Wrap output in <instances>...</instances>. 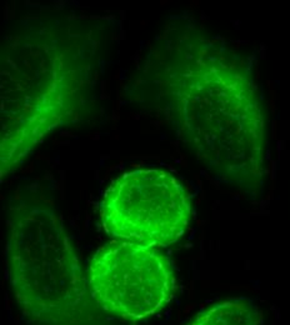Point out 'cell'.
I'll return each instance as SVG.
<instances>
[{
    "mask_svg": "<svg viewBox=\"0 0 290 325\" xmlns=\"http://www.w3.org/2000/svg\"><path fill=\"white\" fill-rule=\"evenodd\" d=\"M161 76L183 140L218 178L243 188L264 174V116L246 73L205 44L176 45Z\"/></svg>",
    "mask_w": 290,
    "mask_h": 325,
    "instance_id": "cell-1",
    "label": "cell"
},
{
    "mask_svg": "<svg viewBox=\"0 0 290 325\" xmlns=\"http://www.w3.org/2000/svg\"><path fill=\"white\" fill-rule=\"evenodd\" d=\"M84 36L40 25L15 34L1 58V178L73 116L90 63Z\"/></svg>",
    "mask_w": 290,
    "mask_h": 325,
    "instance_id": "cell-2",
    "label": "cell"
},
{
    "mask_svg": "<svg viewBox=\"0 0 290 325\" xmlns=\"http://www.w3.org/2000/svg\"><path fill=\"white\" fill-rule=\"evenodd\" d=\"M8 276L25 319L38 325H107L60 215L20 203L8 220Z\"/></svg>",
    "mask_w": 290,
    "mask_h": 325,
    "instance_id": "cell-3",
    "label": "cell"
},
{
    "mask_svg": "<svg viewBox=\"0 0 290 325\" xmlns=\"http://www.w3.org/2000/svg\"><path fill=\"white\" fill-rule=\"evenodd\" d=\"M104 230L115 240L168 246L183 237L191 218L184 186L164 169H135L117 178L100 203Z\"/></svg>",
    "mask_w": 290,
    "mask_h": 325,
    "instance_id": "cell-4",
    "label": "cell"
},
{
    "mask_svg": "<svg viewBox=\"0 0 290 325\" xmlns=\"http://www.w3.org/2000/svg\"><path fill=\"white\" fill-rule=\"evenodd\" d=\"M86 280L98 306L128 321L159 313L170 301L175 286L171 264L159 249L124 240L96 251Z\"/></svg>",
    "mask_w": 290,
    "mask_h": 325,
    "instance_id": "cell-5",
    "label": "cell"
},
{
    "mask_svg": "<svg viewBox=\"0 0 290 325\" xmlns=\"http://www.w3.org/2000/svg\"><path fill=\"white\" fill-rule=\"evenodd\" d=\"M260 313L245 298L226 299L203 310L189 325H259Z\"/></svg>",
    "mask_w": 290,
    "mask_h": 325,
    "instance_id": "cell-6",
    "label": "cell"
}]
</instances>
